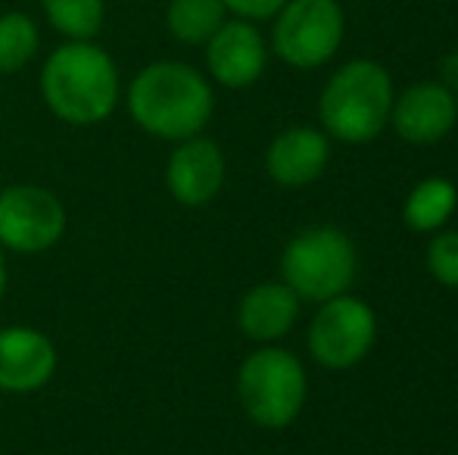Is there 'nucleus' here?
<instances>
[{"label": "nucleus", "mask_w": 458, "mask_h": 455, "mask_svg": "<svg viewBox=\"0 0 458 455\" xmlns=\"http://www.w3.org/2000/svg\"><path fill=\"white\" fill-rule=\"evenodd\" d=\"M128 115L144 134L157 140L197 138L216 113L212 81L199 69L182 60L147 63L128 81Z\"/></svg>", "instance_id": "obj_1"}, {"label": "nucleus", "mask_w": 458, "mask_h": 455, "mask_svg": "<svg viewBox=\"0 0 458 455\" xmlns=\"http://www.w3.org/2000/svg\"><path fill=\"white\" fill-rule=\"evenodd\" d=\"M38 91L50 113L75 128H94L119 110L122 75L97 41H63L44 60Z\"/></svg>", "instance_id": "obj_2"}, {"label": "nucleus", "mask_w": 458, "mask_h": 455, "mask_svg": "<svg viewBox=\"0 0 458 455\" xmlns=\"http://www.w3.org/2000/svg\"><path fill=\"white\" fill-rule=\"evenodd\" d=\"M393 97V79L377 60H350L321 88V128L344 144H368L390 125Z\"/></svg>", "instance_id": "obj_3"}, {"label": "nucleus", "mask_w": 458, "mask_h": 455, "mask_svg": "<svg viewBox=\"0 0 458 455\" xmlns=\"http://www.w3.org/2000/svg\"><path fill=\"white\" fill-rule=\"evenodd\" d=\"M309 381L302 362L290 350L268 343L250 352L237 371V400L253 425L281 431L300 418Z\"/></svg>", "instance_id": "obj_4"}, {"label": "nucleus", "mask_w": 458, "mask_h": 455, "mask_svg": "<svg viewBox=\"0 0 458 455\" xmlns=\"http://www.w3.org/2000/svg\"><path fill=\"white\" fill-rule=\"evenodd\" d=\"M356 247L340 228H306L284 247L281 256V281L309 303H327V299L350 293L356 281Z\"/></svg>", "instance_id": "obj_5"}, {"label": "nucleus", "mask_w": 458, "mask_h": 455, "mask_svg": "<svg viewBox=\"0 0 458 455\" xmlns=\"http://www.w3.org/2000/svg\"><path fill=\"white\" fill-rule=\"evenodd\" d=\"M344 31L346 16L337 0H287L275 13L268 47L290 69L309 72L337 56Z\"/></svg>", "instance_id": "obj_6"}, {"label": "nucleus", "mask_w": 458, "mask_h": 455, "mask_svg": "<svg viewBox=\"0 0 458 455\" xmlns=\"http://www.w3.org/2000/svg\"><path fill=\"white\" fill-rule=\"evenodd\" d=\"M374 341H377L374 309L352 293H340L327 303H318V312H315L306 334L312 358L321 368L331 371L356 368L371 352Z\"/></svg>", "instance_id": "obj_7"}, {"label": "nucleus", "mask_w": 458, "mask_h": 455, "mask_svg": "<svg viewBox=\"0 0 458 455\" xmlns=\"http://www.w3.org/2000/svg\"><path fill=\"white\" fill-rule=\"evenodd\" d=\"M66 206L41 184L0 188V247L6 253L38 256L54 249L66 234Z\"/></svg>", "instance_id": "obj_8"}, {"label": "nucleus", "mask_w": 458, "mask_h": 455, "mask_svg": "<svg viewBox=\"0 0 458 455\" xmlns=\"http://www.w3.org/2000/svg\"><path fill=\"white\" fill-rule=\"evenodd\" d=\"M206 79L228 91H243L256 85L268 66V44L256 22L228 16L225 25L203 44Z\"/></svg>", "instance_id": "obj_9"}, {"label": "nucleus", "mask_w": 458, "mask_h": 455, "mask_svg": "<svg viewBox=\"0 0 458 455\" xmlns=\"http://www.w3.org/2000/svg\"><path fill=\"white\" fill-rule=\"evenodd\" d=\"M56 365L60 352L44 331L31 324L0 328V393H38L54 381Z\"/></svg>", "instance_id": "obj_10"}, {"label": "nucleus", "mask_w": 458, "mask_h": 455, "mask_svg": "<svg viewBox=\"0 0 458 455\" xmlns=\"http://www.w3.org/2000/svg\"><path fill=\"white\" fill-rule=\"evenodd\" d=\"M225 175H228V163H225L222 147L203 134L178 140L165 163V188H169L172 200L187 209L216 200Z\"/></svg>", "instance_id": "obj_11"}, {"label": "nucleus", "mask_w": 458, "mask_h": 455, "mask_svg": "<svg viewBox=\"0 0 458 455\" xmlns=\"http://www.w3.org/2000/svg\"><path fill=\"white\" fill-rule=\"evenodd\" d=\"M458 122L455 91L443 81H418L393 97L390 125L405 144L428 147L443 140Z\"/></svg>", "instance_id": "obj_12"}, {"label": "nucleus", "mask_w": 458, "mask_h": 455, "mask_svg": "<svg viewBox=\"0 0 458 455\" xmlns=\"http://www.w3.org/2000/svg\"><path fill=\"white\" fill-rule=\"evenodd\" d=\"M331 140L312 125L284 128L266 150V172L277 188L300 190L315 184L327 169Z\"/></svg>", "instance_id": "obj_13"}, {"label": "nucleus", "mask_w": 458, "mask_h": 455, "mask_svg": "<svg viewBox=\"0 0 458 455\" xmlns=\"http://www.w3.org/2000/svg\"><path fill=\"white\" fill-rule=\"evenodd\" d=\"M300 303L302 299L284 281H266L243 293L237 306V324L250 341L262 346L277 343L290 334V328L300 318Z\"/></svg>", "instance_id": "obj_14"}, {"label": "nucleus", "mask_w": 458, "mask_h": 455, "mask_svg": "<svg viewBox=\"0 0 458 455\" xmlns=\"http://www.w3.org/2000/svg\"><path fill=\"white\" fill-rule=\"evenodd\" d=\"M458 209V188L449 178H424L409 190L403 203V222L405 228L418 231V234H437L446 228V222Z\"/></svg>", "instance_id": "obj_15"}, {"label": "nucleus", "mask_w": 458, "mask_h": 455, "mask_svg": "<svg viewBox=\"0 0 458 455\" xmlns=\"http://www.w3.org/2000/svg\"><path fill=\"white\" fill-rule=\"evenodd\" d=\"M225 19L228 10L222 0H169L165 6V31L187 47H203Z\"/></svg>", "instance_id": "obj_16"}, {"label": "nucleus", "mask_w": 458, "mask_h": 455, "mask_svg": "<svg viewBox=\"0 0 458 455\" xmlns=\"http://www.w3.org/2000/svg\"><path fill=\"white\" fill-rule=\"evenodd\" d=\"M41 10L66 41H97L106 22V0H41Z\"/></svg>", "instance_id": "obj_17"}, {"label": "nucleus", "mask_w": 458, "mask_h": 455, "mask_svg": "<svg viewBox=\"0 0 458 455\" xmlns=\"http://www.w3.org/2000/svg\"><path fill=\"white\" fill-rule=\"evenodd\" d=\"M41 50V29L22 10L0 13V75H16Z\"/></svg>", "instance_id": "obj_18"}, {"label": "nucleus", "mask_w": 458, "mask_h": 455, "mask_svg": "<svg viewBox=\"0 0 458 455\" xmlns=\"http://www.w3.org/2000/svg\"><path fill=\"white\" fill-rule=\"evenodd\" d=\"M428 272L437 284L458 291V231H437L428 243Z\"/></svg>", "instance_id": "obj_19"}, {"label": "nucleus", "mask_w": 458, "mask_h": 455, "mask_svg": "<svg viewBox=\"0 0 458 455\" xmlns=\"http://www.w3.org/2000/svg\"><path fill=\"white\" fill-rule=\"evenodd\" d=\"M222 4L228 10V16L247 19V22H266V19H275V13L287 0H222Z\"/></svg>", "instance_id": "obj_20"}, {"label": "nucleus", "mask_w": 458, "mask_h": 455, "mask_svg": "<svg viewBox=\"0 0 458 455\" xmlns=\"http://www.w3.org/2000/svg\"><path fill=\"white\" fill-rule=\"evenodd\" d=\"M4 253L6 249L0 247V299H4V293H6V259H4Z\"/></svg>", "instance_id": "obj_21"}, {"label": "nucleus", "mask_w": 458, "mask_h": 455, "mask_svg": "<svg viewBox=\"0 0 458 455\" xmlns=\"http://www.w3.org/2000/svg\"><path fill=\"white\" fill-rule=\"evenodd\" d=\"M455 104H458V91H455Z\"/></svg>", "instance_id": "obj_22"}, {"label": "nucleus", "mask_w": 458, "mask_h": 455, "mask_svg": "<svg viewBox=\"0 0 458 455\" xmlns=\"http://www.w3.org/2000/svg\"><path fill=\"white\" fill-rule=\"evenodd\" d=\"M0 188H4V181H0Z\"/></svg>", "instance_id": "obj_23"}]
</instances>
